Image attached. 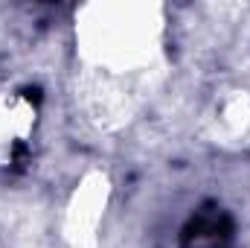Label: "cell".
<instances>
[{
    "instance_id": "cell-1",
    "label": "cell",
    "mask_w": 250,
    "mask_h": 248,
    "mask_svg": "<svg viewBox=\"0 0 250 248\" xmlns=\"http://www.w3.org/2000/svg\"><path fill=\"white\" fill-rule=\"evenodd\" d=\"M236 222L218 201H204L181 228V248H233Z\"/></svg>"
}]
</instances>
